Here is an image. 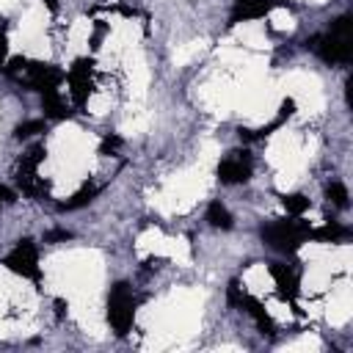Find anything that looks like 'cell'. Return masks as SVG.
Listing matches in <instances>:
<instances>
[{"label": "cell", "mask_w": 353, "mask_h": 353, "mask_svg": "<svg viewBox=\"0 0 353 353\" xmlns=\"http://www.w3.org/2000/svg\"><path fill=\"white\" fill-rule=\"evenodd\" d=\"M3 72L11 77V80H17V83H22V85H28V88H33V91H39V94H47V91H58V85L66 80V74L55 66V63H44V61H30V58H11L6 66H3Z\"/></svg>", "instance_id": "1"}, {"label": "cell", "mask_w": 353, "mask_h": 353, "mask_svg": "<svg viewBox=\"0 0 353 353\" xmlns=\"http://www.w3.org/2000/svg\"><path fill=\"white\" fill-rule=\"evenodd\" d=\"M350 28H353V19L350 14L339 17L323 36H314V39H306V47L317 50V55L328 63H350V55H353V36H350Z\"/></svg>", "instance_id": "2"}, {"label": "cell", "mask_w": 353, "mask_h": 353, "mask_svg": "<svg viewBox=\"0 0 353 353\" xmlns=\"http://www.w3.org/2000/svg\"><path fill=\"white\" fill-rule=\"evenodd\" d=\"M309 223H303V221H298V218H281V221H270V223H265L262 229H259V234H262V240L270 245V248H276V251H281V254H295L306 240H309Z\"/></svg>", "instance_id": "3"}, {"label": "cell", "mask_w": 353, "mask_h": 353, "mask_svg": "<svg viewBox=\"0 0 353 353\" xmlns=\"http://www.w3.org/2000/svg\"><path fill=\"white\" fill-rule=\"evenodd\" d=\"M132 320H135L132 290L127 281H119L110 287V295H108V323H110L116 336H127L132 328Z\"/></svg>", "instance_id": "4"}, {"label": "cell", "mask_w": 353, "mask_h": 353, "mask_svg": "<svg viewBox=\"0 0 353 353\" xmlns=\"http://www.w3.org/2000/svg\"><path fill=\"white\" fill-rule=\"evenodd\" d=\"M3 265H6L11 273L22 276V279H33V281L41 279V270H39V251H36L33 240H28V237H25V240H17V245L6 254Z\"/></svg>", "instance_id": "5"}, {"label": "cell", "mask_w": 353, "mask_h": 353, "mask_svg": "<svg viewBox=\"0 0 353 353\" xmlns=\"http://www.w3.org/2000/svg\"><path fill=\"white\" fill-rule=\"evenodd\" d=\"M226 298H229V303H232V306H240L245 314H251V317H254V323L259 325V331H262V334L273 336V320H270V314L262 309V303H259L256 298L245 295V292L240 290V284H237V281H232V284H229Z\"/></svg>", "instance_id": "6"}, {"label": "cell", "mask_w": 353, "mask_h": 353, "mask_svg": "<svg viewBox=\"0 0 353 353\" xmlns=\"http://www.w3.org/2000/svg\"><path fill=\"white\" fill-rule=\"evenodd\" d=\"M251 171H254V163H251V154L248 152H229V157H223L218 163V179L223 185L248 182L251 179Z\"/></svg>", "instance_id": "7"}, {"label": "cell", "mask_w": 353, "mask_h": 353, "mask_svg": "<svg viewBox=\"0 0 353 353\" xmlns=\"http://www.w3.org/2000/svg\"><path fill=\"white\" fill-rule=\"evenodd\" d=\"M91 69H94V61H91V58H77V61L72 63L69 74H66V80H69V91H72V99H74L77 108H83L85 99H88V94L94 91Z\"/></svg>", "instance_id": "8"}, {"label": "cell", "mask_w": 353, "mask_h": 353, "mask_svg": "<svg viewBox=\"0 0 353 353\" xmlns=\"http://www.w3.org/2000/svg\"><path fill=\"white\" fill-rule=\"evenodd\" d=\"M270 276H273V281H276V290H279V295L284 298V301H295L298 298V292H301V279H298V270H292L290 265H279V262H273L270 265Z\"/></svg>", "instance_id": "9"}, {"label": "cell", "mask_w": 353, "mask_h": 353, "mask_svg": "<svg viewBox=\"0 0 353 353\" xmlns=\"http://www.w3.org/2000/svg\"><path fill=\"white\" fill-rule=\"evenodd\" d=\"M276 6H281V3L279 0H248V3H240V6H234L232 17H229V25H237L243 19H259L268 11H273Z\"/></svg>", "instance_id": "10"}, {"label": "cell", "mask_w": 353, "mask_h": 353, "mask_svg": "<svg viewBox=\"0 0 353 353\" xmlns=\"http://www.w3.org/2000/svg\"><path fill=\"white\" fill-rule=\"evenodd\" d=\"M97 193H99V185H94V182H85L72 199H66V201H61L58 207L61 210H80V207H85V204H91L94 199H97Z\"/></svg>", "instance_id": "11"}, {"label": "cell", "mask_w": 353, "mask_h": 353, "mask_svg": "<svg viewBox=\"0 0 353 353\" xmlns=\"http://www.w3.org/2000/svg\"><path fill=\"white\" fill-rule=\"evenodd\" d=\"M41 108H44V116L47 119H66L69 116V110H66V105H63V99H61L58 91L41 94Z\"/></svg>", "instance_id": "12"}, {"label": "cell", "mask_w": 353, "mask_h": 353, "mask_svg": "<svg viewBox=\"0 0 353 353\" xmlns=\"http://www.w3.org/2000/svg\"><path fill=\"white\" fill-rule=\"evenodd\" d=\"M207 221H210V226H215V229H232V212L221 204V201H212L210 207H207Z\"/></svg>", "instance_id": "13"}, {"label": "cell", "mask_w": 353, "mask_h": 353, "mask_svg": "<svg viewBox=\"0 0 353 353\" xmlns=\"http://www.w3.org/2000/svg\"><path fill=\"white\" fill-rule=\"evenodd\" d=\"M39 132H44V119H28V121H19V124L14 127V138H17V141L33 138V135H39Z\"/></svg>", "instance_id": "14"}, {"label": "cell", "mask_w": 353, "mask_h": 353, "mask_svg": "<svg viewBox=\"0 0 353 353\" xmlns=\"http://www.w3.org/2000/svg\"><path fill=\"white\" fill-rule=\"evenodd\" d=\"M281 204L287 207L290 215H301L309 210V199L303 193H287V196H281Z\"/></svg>", "instance_id": "15"}, {"label": "cell", "mask_w": 353, "mask_h": 353, "mask_svg": "<svg viewBox=\"0 0 353 353\" xmlns=\"http://www.w3.org/2000/svg\"><path fill=\"white\" fill-rule=\"evenodd\" d=\"M345 234V226H339V223H325V226H320V229H309V237H314V240H325V243H331V240H336V237H342Z\"/></svg>", "instance_id": "16"}, {"label": "cell", "mask_w": 353, "mask_h": 353, "mask_svg": "<svg viewBox=\"0 0 353 353\" xmlns=\"http://www.w3.org/2000/svg\"><path fill=\"white\" fill-rule=\"evenodd\" d=\"M325 196L334 201V207H347V188L342 182H331L325 188Z\"/></svg>", "instance_id": "17"}, {"label": "cell", "mask_w": 353, "mask_h": 353, "mask_svg": "<svg viewBox=\"0 0 353 353\" xmlns=\"http://www.w3.org/2000/svg\"><path fill=\"white\" fill-rule=\"evenodd\" d=\"M119 146H121V138H116V135H105L102 143H99V152H102V154H113Z\"/></svg>", "instance_id": "18"}, {"label": "cell", "mask_w": 353, "mask_h": 353, "mask_svg": "<svg viewBox=\"0 0 353 353\" xmlns=\"http://www.w3.org/2000/svg\"><path fill=\"white\" fill-rule=\"evenodd\" d=\"M72 232L66 229H52V232H44V243H55V240H69Z\"/></svg>", "instance_id": "19"}, {"label": "cell", "mask_w": 353, "mask_h": 353, "mask_svg": "<svg viewBox=\"0 0 353 353\" xmlns=\"http://www.w3.org/2000/svg\"><path fill=\"white\" fill-rule=\"evenodd\" d=\"M292 113H295V99H284L281 108H279V119H287V116H292Z\"/></svg>", "instance_id": "20"}, {"label": "cell", "mask_w": 353, "mask_h": 353, "mask_svg": "<svg viewBox=\"0 0 353 353\" xmlns=\"http://www.w3.org/2000/svg\"><path fill=\"white\" fill-rule=\"evenodd\" d=\"M11 201H17V193L8 190L6 185H0V204H11Z\"/></svg>", "instance_id": "21"}, {"label": "cell", "mask_w": 353, "mask_h": 353, "mask_svg": "<svg viewBox=\"0 0 353 353\" xmlns=\"http://www.w3.org/2000/svg\"><path fill=\"white\" fill-rule=\"evenodd\" d=\"M8 58V39H6V30H0V63Z\"/></svg>", "instance_id": "22"}, {"label": "cell", "mask_w": 353, "mask_h": 353, "mask_svg": "<svg viewBox=\"0 0 353 353\" xmlns=\"http://www.w3.org/2000/svg\"><path fill=\"white\" fill-rule=\"evenodd\" d=\"M44 3L50 6V11H58V3H55V0H44Z\"/></svg>", "instance_id": "23"}, {"label": "cell", "mask_w": 353, "mask_h": 353, "mask_svg": "<svg viewBox=\"0 0 353 353\" xmlns=\"http://www.w3.org/2000/svg\"><path fill=\"white\" fill-rule=\"evenodd\" d=\"M240 3H248V0H234V6H240Z\"/></svg>", "instance_id": "24"}]
</instances>
